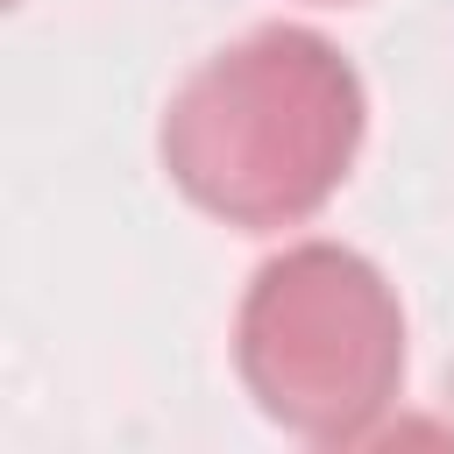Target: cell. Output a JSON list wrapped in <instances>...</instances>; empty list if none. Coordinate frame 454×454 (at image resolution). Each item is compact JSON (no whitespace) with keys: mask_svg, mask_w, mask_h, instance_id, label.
<instances>
[{"mask_svg":"<svg viewBox=\"0 0 454 454\" xmlns=\"http://www.w3.org/2000/svg\"><path fill=\"white\" fill-rule=\"evenodd\" d=\"M326 7H333V0H326Z\"/></svg>","mask_w":454,"mask_h":454,"instance_id":"obj_3","label":"cell"},{"mask_svg":"<svg viewBox=\"0 0 454 454\" xmlns=\"http://www.w3.org/2000/svg\"><path fill=\"white\" fill-rule=\"evenodd\" d=\"M234 369L291 440L355 447L404 390V305L362 248L291 241L241 291Z\"/></svg>","mask_w":454,"mask_h":454,"instance_id":"obj_2","label":"cell"},{"mask_svg":"<svg viewBox=\"0 0 454 454\" xmlns=\"http://www.w3.org/2000/svg\"><path fill=\"white\" fill-rule=\"evenodd\" d=\"M369 128L362 71L298 21L213 50L163 106V177L241 234L305 227L355 170Z\"/></svg>","mask_w":454,"mask_h":454,"instance_id":"obj_1","label":"cell"}]
</instances>
